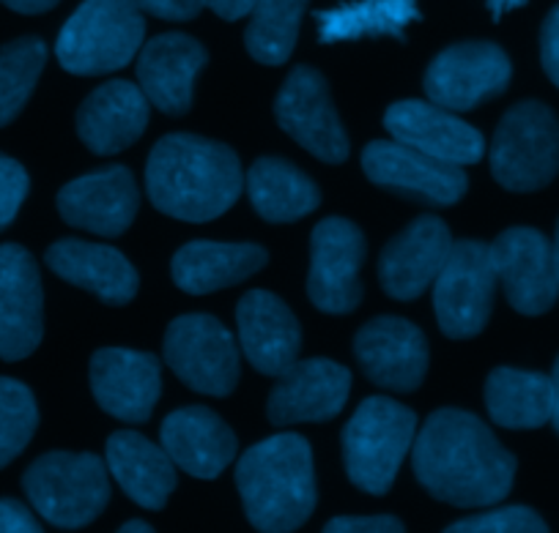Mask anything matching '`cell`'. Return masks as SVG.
Segmentation results:
<instances>
[{"mask_svg":"<svg viewBox=\"0 0 559 533\" xmlns=\"http://www.w3.org/2000/svg\"><path fill=\"white\" fill-rule=\"evenodd\" d=\"M412 451L417 482L444 504L480 509L513 489L519 462L475 413L459 408L431 413Z\"/></svg>","mask_w":559,"mask_h":533,"instance_id":"obj_1","label":"cell"},{"mask_svg":"<svg viewBox=\"0 0 559 533\" xmlns=\"http://www.w3.org/2000/svg\"><path fill=\"white\" fill-rule=\"evenodd\" d=\"M146 190L157 211L181 222H212L239 201L245 175L225 143L176 132L148 154Z\"/></svg>","mask_w":559,"mask_h":533,"instance_id":"obj_2","label":"cell"},{"mask_svg":"<svg viewBox=\"0 0 559 533\" xmlns=\"http://www.w3.org/2000/svg\"><path fill=\"white\" fill-rule=\"evenodd\" d=\"M245 514L252 528L288 533L302 528L316 509L313 449L297 433H280L261 440L236 462Z\"/></svg>","mask_w":559,"mask_h":533,"instance_id":"obj_3","label":"cell"},{"mask_svg":"<svg viewBox=\"0 0 559 533\" xmlns=\"http://www.w3.org/2000/svg\"><path fill=\"white\" fill-rule=\"evenodd\" d=\"M146 20L134 0H83L56 41L58 63L78 77H102L138 58Z\"/></svg>","mask_w":559,"mask_h":533,"instance_id":"obj_4","label":"cell"},{"mask_svg":"<svg viewBox=\"0 0 559 533\" xmlns=\"http://www.w3.org/2000/svg\"><path fill=\"white\" fill-rule=\"evenodd\" d=\"M107 473V462L88 451H47L31 462L23 489L39 517L63 531H74L94 522L110 504Z\"/></svg>","mask_w":559,"mask_h":533,"instance_id":"obj_5","label":"cell"},{"mask_svg":"<svg viewBox=\"0 0 559 533\" xmlns=\"http://www.w3.org/2000/svg\"><path fill=\"white\" fill-rule=\"evenodd\" d=\"M417 438V416L390 397H368L343 429V460L354 487L390 493L403 457Z\"/></svg>","mask_w":559,"mask_h":533,"instance_id":"obj_6","label":"cell"},{"mask_svg":"<svg viewBox=\"0 0 559 533\" xmlns=\"http://www.w3.org/2000/svg\"><path fill=\"white\" fill-rule=\"evenodd\" d=\"M491 172L510 192H537L559 172V118L543 101H521L499 121Z\"/></svg>","mask_w":559,"mask_h":533,"instance_id":"obj_7","label":"cell"},{"mask_svg":"<svg viewBox=\"0 0 559 533\" xmlns=\"http://www.w3.org/2000/svg\"><path fill=\"white\" fill-rule=\"evenodd\" d=\"M165 364L192 391L228 397L241 375L239 344L212 315H181L165 331Z\"/></svg>","mask_w":559,"mask_h":533,"instance_id":"obj_8","label":"cell"},{"mask_svg":"<svg viewBox=\"0 0 559 533\" xmlns=\"http://www.w3.org/2000/svg\"><path fill=\"white\" fill-rule=\"evenodd\" d=\"M491 246L483 241H453L448 261L433 282V312L450 339H469L486 328L497 293Z\"/></svg>","mask_w":559,"mask_h":533,"instance_id":"obj_9","label":"cell"},{"mask_svg":"<svg viewBox=\"0 0 559 533\" xmlns=\"http://www.w3.org/2000/svg\"><path fill=\"white\" fill-rule=\"evenodd\" d=\"M513 77L508 52L493 41H461L431 61L426 72L428 101L453 112L475 110L483 101L502 96Z\"/></svg>","mask_w":559,"mask_h":533,"instance_id":"obj_10","label":"cell"},{"mask_svg":"<svg viewBox=\"0 0 559 533\" xmlns=\"http://www.w3.org/2000/svg\"><path fill=\"white\" fill-rule=\"evenodd\" d=\"M274 118L288 137L326 165L346 161L348 134L332 105L330 85L313 66H297L274 99Z\"/></svg>","mask_w":559,"mask_h":533,"instance_id":"obj_11","label":"cell"},{"mask_svg":"<svg viewBox=\"0 0 559 533\" xmlns=\"http://www.w3.org/2000/svg\"><path fill=\"white\" fill-rule=\"evenodd\" d=\"M365 244L362 230L343 217H326L310 235L308 295L326 315H348L362 301Z\"/></svg>","mask_w":559,"mask_h":533,"instance_id":"obj_12","label":"cell"},{"mask_svg":"<svg viewBox=\"0 0 559 533\" xmlns=\"http://www.w3.org/2000/svg\"><path fill=\"white\" fill-rule=\"evenodd\" d=\"M362 170L376 186L417 197L431 206H453L469 190V178L461 165L439 161L397 140H373L365 145Z\"/></svg>","mask_w":559,"mask_h":533,"instance_id":"obj_13","label":"cell"},{"mask_svg":"<svg viewBox=\"0 0 559 533\" xmlns=\"http://www.w3.org/2000/svg\"><path fill=\"white\" fill-rule=\"evenodd\" d=\"M45 337V290L34 255L0 244V359L23 362Z\"/></svg>","mask_w":559,"mask_h":533,"instance_id":"obj_14","label":"cell"},{"mask_svg":"<svg viewBox=\"0 0 559 533\" xmlns=\"http://www.w3.org/2000/svg\"><path fill=\"white\" fill-rule=\"evenodd\" d=\"M488 246L497 279L515 312L535 317L557 304L559 277L554 266V246L540 230L510 228Z\"/></svg>","mask_w":559,"mask_h":533,"instance_id":"obj_15","label":"cell"},{"mask_svg":"<svg viewBox=\"0 0 559 533\" xmlns=\"http://www.w3.org/2000/svg\"><path fill=\"white\" fill-rule=\"evenodd\" d=\"M354 355L365 378L390 391H414L428 373V339L423 328L395 315L365 323L354 337Z\"/></svg>","mask_w":559,"mask_h":533,"instance_id":"obj_16","label":"cell"},{"mask_svg":"<svg viewBox=\"0 0 559 533\" xmlns=\"http://www.w3.org/2000/svg\"><path fill=\"white\" fill-rule=\"evenodd\" d=\"M91 391L110 416L129 424L148 422L163 395L159 359L129 348L96 350L91 359Z\"/></svg>","mask_w":559,"mask_h":533,"instance_id":"obj_17","label":"cell"},{"mask_svg":"<svg viewBox=\"0 0 559 533\" xmlns=\"http://www.w3.org/2000/svg\"><path fill=\"white\" fill-rule=\"evenodd\" d=\"M352 395V373L332 359L294 362L277 375L266 413L274 427H292L302 422H330L346 408Z\"/></svg>","mask_w":559,"mask_h":533,"instance_id":"obj_18","label":"cell"},{"mask_svg":"<svg viewBox=\"0 0 559 533\" xmlns=\"http://www.w3.org/2000/svg\"><path fill=\"white\" fill-rule=\"evenodd\" d=\"M138 184L132 172L121 165L74 178L58 192V214L63 222L107 239L127 233L138 217Z\"/></svg>","mask_w":559,"mask_h":533,"instance_id":"obj_19","label":"cell"},{"mask_svg":"<svg viewBox=\"0 0 559 533\" xmlns=\"http://www.w3.org/2000/svg\"><path fill=\"white\" fill-rule=\"evenodd\" d=\"M453 250V233L433 214L417 217L384 246L379 257V279L386 295L414 301L437 282Z\"/></svg>","mask_w":559,"mask_h":533,"instance_id":"obj_20","label":"cell"},{"mask_svg":"<svg viewBox=\"0 0 559 533\" xmlns=\"http://www.w3.org/2000/svg\"><path fill=\"white\" fill-rule=\"evenodd\" d=\"M384 126L392 140L412 145V148L439 161H448V165H475L486 154L483 134L461 121L453 110H444L433 101H395L384 112Z\"/></svg>","mask_w":559,"mask_h":533,"instance_id":"obj_21","label":"cell"},{"mask_svg":"<svg viewBox=\"0 0 559 533\" xmlns=\"http://www.w3.org/2000/svg\"><path fill=\"white\" fill-rule=\"evenodd\" d=\"M236 326L247 362L263 375H283L299 359L302 328L283 299L269 290H250L236 304Z\"/></svg>","mask_w":559,"mask_h":533,"instance_id":"obj_22","label":"cell"},{"mask_svg":"<svg viewBox=\"0 0 559 533\" xmlns=\"http://www.w3.org/2000/svg\"><path fill=\"white\" fill-rule=\"evenodd\" d=\"M206 61V47L192 36H154L138 52V85L165 116H185L195 96V77Z\"/></svg>","mask_w":559,"mask_h":533,"instance_id":"obj_23","label":"cell"},{"mask_svg":"<svg viewBox=\"0 0 559 533\" xmlns=\"http://www.w3.org/2000/svg\"><path fill=\"white\" fill-rule=\"evenodd\" d=\"M148 96L127 80L99 85L78 110V137L96 156L121 154L148 126Z\"/></svg>","mask_w":559,"mask_h":533,"instance_id":"obj_24","label":"cell"},{"mask_svg":"<svg viewBox=\"0 0 559 533\" xmlns=\"http://www.w3.org/2000/svg\"><path fill=\"white\" fill-rule=\"evenodd\" d=\"M159 435H163V449L168 451L176 468L195 479H217L239 451L234 429L203 405H187L170 413Z\"/></svg>","mask_w":559,"mask_h":533,"instance_id":"obj_25","label":"cell"},{"mask_svg":"<svg viewBox=\"0 0 559 533\" xmlns=\"http://www.w3.org/2000/svg\"><path fill=\"white\" fill-rule=\"evenodd\" d=\"M47 266L69 284L88 290L110 306H123L138 295L140 277L118 250L80 239H63L47 250Z\"/></svg>","mask_w":559,"mask_h":533,"instance_id":"obj_26","label":"cell"},{"mask_svg":"<svg viewBox=\"0 0 559 533\" xmlns=\"http://www.w3.org/2000/svg\"><path fill=\"white\" fill-rule=\"evenodd\" d=\"M107 471L143 509H163L176 489V462L165 449L134 429L112 433L105 451Z\"/></svg>","mask_w":559,"mask_h":533,"instance_id":"obj_27","label":"cell"},{"mask_svg":"<svg viewBox=\"0 0 559 533\" xmlns=\"http://www.w3.org/2000/svg\"><path fill=\"white\" fill-rule=\"evenodd\" d=\"M269 255L258 244H219V241H190L174 257L176 288L190 295H206L230 288L266 266Z\"/></svg>","mask_w":559,"mask_h":533,"instance_id":"obj_28","label":"cell"},{"mask_svg":"<svg viewBox=\"0 0 559 533\" xmlns=\"http://www.w3.org/2000/svg\"><path fill=\"white\" fill-rule=\"evenodd\" d=\"M245 190L252 208L266 222H297L319 208L321 192L310 175L286 159L263 156L250 167Z\"/></svg>","mask_w":559,"mask_h":533,"instance_id":"obj_29","label":"cell"},{"mask_svg":"<svg viewBox=\"0 0 559 533\" xmlns=\"http://www.w3.org/2000/svg\"><path fill=\"white\" fill-rule=\"evenodd\" d=\"M486 408L504 429H537L551 422V375L497 367L486 380Z\"/></svg>","mask_w":559,"mask_h":533,"instance_id":"obj_30","label":"cell"},{"mask_svg":"<svg viewBox=\"0 0 559 533\" xmlns=\"http://www.w3.org/2000/svg\"><path fill=\"white\" fill-rule=\"evenodd\" d=\"M321 45L357 39H406L408 25L419 23L417 0H348L316 14Z\"/></svg>","mask_w":559,"mask_h":533,"instance_id":"obj_31","label":"cell"},{"mask_svg":"<svg viewBox=\"0 0 559 533\" xmlns=\"http://www.w3.org/2000/svg\"><path fill=\"white\" fill-rule=\"evenodd\" d=\"M310 0H255L250 25L245 31V47L258 63L280 66L297 47L299 23Z\"/></svg>","mask_w":559,"mask_h":533,"instance_id":"obj_32","label":"cell"},{"mask_svg":"<svg viewBox=\"0 0 559 533\" xmlns=\"http://www.w3.org/2000/svg\"><path fill=\"white\" fill-rule=\"evenodd\" d=\"M45 63L47 45L36 36H20L0 47V129L25 110Z\"/></svg>","mask_w":559,"mask_h":533,"instance_id":"obj_33","label":"cell"},{"mask_svg":"<svg viewBox=\"0 0 559 533\" xmlns=\"http://www.w3.org/2000/svg\"><path fill=\"white\" fill-rule=\"evenodd\" d=\"M39 427L34 391L14 378H0V468L17 460Z\"/></svg>","mask_w":559,"mask_h":533,"instance_id":"obj_34","label":"cell"},{"mask_svg":"<svg viewBox=\"0 0 559 533\" xmlns=\"http://www.w3.org/2000/svg\"><path fill=\"white\" fill-rule=\"evenodd\" d=\"M450 533H546L548 525L530 506H504L453 522Z\"/></svg>","mask_w":559,"mask_h":533,"instance_id":"obj_35","label":"cell"},{"mask_svg":"<svg viewBox=\"0 0 559 533\" xmlns=\"http://www.w3.org/2000/svg\"><path fill=\"white\" fill-rule=\"evenodd\" d=\"M28 192L31 178L25 167L12 156L0 154V230H7L17 219Z\"/></svg>","mask_w":559,"mask_h":533,"instance_id":"obj_36","label":"cell"},{"mask_svg":"<svg viewBox=\"0 0 559 533\" xmlns=\"http://www.w3.org/2000/svg\"><path fill=\"white\" fill-rule=\"evenodd\" d=\"M326 531L330 533H403L406 531V525L392 514H370V517L346 514L326 522Z\"/></svg>","mask_w":559,"mask_h":533,"instance_id":"obj_37","label":"cell"},{"mask_svg":"<svg viewBox=\"0 0 559 533\" xmlns=\"http://www.w3.org/2000/svg\"><path fill=\"white\" fill-rule=\"evenodd\" d=\"M134 7L143 14H154L159 20L187 23V20H195L206 9V3L203 0H134Z\"/></svg>","mask_w":559,"mask_h":533,"instance_id":"obj_38","label":"cell"},{"mask_svg":"<svg viewBox=\"0 0 559 533\" xmlns=\"http://www.w3.org/2000/svg\"><path fill=\"white\" fill-rule=\"evenodd\" d=\"M540 63L546 69L548 80L559 88V7L548 12L546 23L540 28Z\"/></svg>","mask_w":559,"mask_h":533,"instance_id":"obj_39","label":"cell"},{"mask_svg":"<svg viewBox=\"0 0 559 533\" xmlns=\"http://www.w3.org/2000/svg\"><path fill=\"white\" fill-rule=\"evenodd\" d=\"M41 525L34 511L14 498H0V533H39Z\"/></svg>","mask_w":559,"mask_h":533,"instance_id":"obj_40","label":"cell"},{"mask_svg":"<svg viewBox=\"0 0 559 533\" xmlns=\"http://www.w3.org/2000/svg\"><path fill=\"white\" fill-rule=\"evenodd\" d=\"M203 3H206L214 14L228 20V23L247 17V14L252 12V7H255V0H203Z\"/></svg>","mask_w":559,"mask_h":533,"instance_id":"obj_41","label":"cell"},{"mask_svg":"<svg viewBox=\"0 0 559 533\" xmlns=\"http://www.w3.org/2000/svg\"><path fill=\"white\" fill-rule=\"evenodd\" d=\"M0 3L17 14H45L56 9L61 0H0Z\"/></svg>","mask_w":559,"mask_h":533,"instance_id":"obj_42","label":"cell"},{"mask_svg":"<svg viewBox=\"0 0 559 533\" xmlns=\"http://www.w3.org/2000/svg\"><path fill=\"white\" fill-rule=\"evenodd\" d=\"M486 7H488V12H491V17L499 23L504 14H510V12H515V9L526 7V0H486Z\"/></svg>","mask_w":559,"mask_h":533,"instance_id":"obj_43","label":"cell"},{"mask_svg":"<svg viewBox=\"0 0 559 533\" xmlns=\"http://www.w3.org/2000/svg\"><path fill=\"white\" fill-rule=\"evenodd\" d=\"M551 389H554V408H551V422L554 429L559 433V359L554 364V373H551Z\"/></svg>","mask_w":559,"mask_h":533,"instance_id":"obj_44","label":"cell"},{"mask_svg":"<svg viewBox=\"0 0 559 533\" xmlns=\"http://www.w3.org/2000/svg\"><path fill=\"white\" fill-rule=\"evenodd\" d=\"M123 533H152L154 528L148 525V522H140V520H132V522H123L121 525Z\"/></svg>","mask_w":559,"mask_h":533,"instance_id":"obj_45","label":"cell"},{"mask_svg":"<svg viewBox=\"0 0 559 533\" xmlns=\"http://www.w3.org/2000/svg\"><path fill=\"white\" fill-rule=\"evenodd\" d=\"M554 266H557V277H559V222H557V233H554Z\"/></svg>","mask_w":559,"mask_h":533,"instance_id":"obj_46","label":"cell"}]
</instances>
